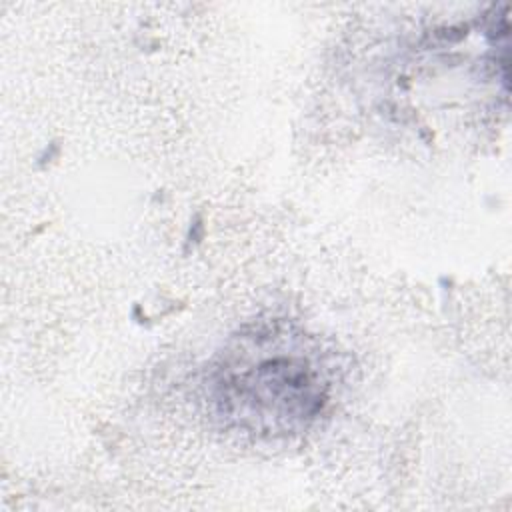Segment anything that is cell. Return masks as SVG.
<instances>
[{"instance_id":"6da1fadb","label":"cell","mask_w":512,"mask_h":512,"mask_svg":"<svg viewBox=\"0 0 512 512\" xmlns=\"http://www.w3.org/2000/svg\"><path fill=\"white\" fill-rule=\"evenodd\" d=\"M230 414L264 426L304 420L320 408V386L306 360L274 356L246 366L224 384Z\"/></svg>"}]
</instances>
